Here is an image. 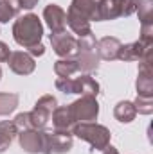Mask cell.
<instances>
[{"mask_svg":"<svg viewBox=\"0 0 153 154\" xmlns=\"http://www.w3.org/2000/svg\"><path fill=\"white\" fill-rule=\"evenodd\" d=\"M137 9V0H105L101 5V20H115L130 16Z\"/></svg>","mask_w":153,"mask_h":154,"instance_id":"obj_8","label":"cell"},{"mask_svg":"<svg viewBox=\"0 0 153 154\" xmlns=\"http://www.w3.org/2000/svg\"><path fill=\"white\" fill-rule=\"evenodd\" d=\"M141 23H153V0H137V9Z\"/></svg>","mask_w":153,"mask_h":154,"instance_id":"obj_24","label":"cell"},{"mask_svg":"<svg viewBox=\"0 0 153 154\" xmlns=\"http://www.w3.org/2000/svg\"><path fill=\"white\" fill-rule=\"evenodd\" d=\"M133 106H135V111H139L142 115H151L153 113V97H141V95H137Z\"/></svg>","mask_w":153,"mask_h":154,"instance_id":"obj_25","label":"cell"},{"mask_svg":"<svg viewBox=\"0 0 153 154\" xmlns=\"http://www.w3.org/2000/svg\"><path fill=\"white\" fill-rule=\"evenodd\" d=\"M96 36L90 32V34H85V36H79L77 39V50L79 52H90V50H96Z\"/></svg>","mask_w":153,"mask_h":154,"instance_id":"obj_26","label":"cell"},{"mask_svg":"<svg viewBox=\"0 0 153 154\" xmlns=\"http://www.w3.org/2000/svg\"><path fill=\"white\" fill-rule=\"evenodd\" d=\"M43 20L52 32H61L67 29V13L56 4H49L43 9Z\"/></svg>","mask_w":153,"mask_h":154,"instance_id":"obj_11","label":"cell"},{"mask_svg":"<svg viewBox=\"0 0 153 154\" xmlns=\"http://www.w3.org/2000/svg\"><path fill=\"white\" fill-rule=\"evenodd\" d=\"M70 133L76 134L77 138L88 142L94 149H99V151H103L110 143V136H112L105 125L94 124V122H77V124H74Z\"/></svg>","mask_w":153,"mask_h":154,"instance_id":"obj_2","label":"cell"},{"mask_svg":"<svg viewBox=\"0 0 153 154\" xmlns=\"http://www.w3.org/2000/svg\"><path fill=\"white\" fill-rule=\"evenodd\" d=\"M69 111L74 122H92L99 115V104L96 100V97L90 95H81V99L74 100L69 106Z\"/></svg>","mask_w":153,"mask_h":154,"instance_id":"obj_4","label":"cell"},{"mask_svg":"<svg viewBox=\"0 0 153 154\" xmlns=\"http://www.w3.org/2000/svg\"><path fill=\"white\" fill-rule=\"evenodd\" d=\"M135 115H137L135 106H133V102H130V100H121L114 109V116L119 122H122V124H130V122L135 118Z\"/></svg>","mask_w":153,"mask_h":154,"instance_id":"obj_20","label":"cell"},{"mask_svg":"<svg viewBox=\"0 0 153 154\" xmlns=\"http://www.w3.org/2000/svg\"><path fill=\"white\" fill-rule=\"evenodd\" d=\"M18 140H20V147H22L25 152H29V154L41 152L43 131H38V129H25V131H20Z\"/></svg>","mask_w":153,"mask_h":154,"instance_id":"obj_12","label":"cell"},{"mask_svg":"<svg viewBox=\"0 0 153 154\" xmlns=\"http://www.w3.org/2000/svg\"><path fill=\"white\" fill-rule=\"evenodd\" d=\"M105 0H72L70 7L81 13L88 22H101V5Z\"/></svg>","mask_w":153,"mask_h":154,"instance_id":"obj_13","label":"cell"},{"mask_svg":"<svg viewBox=\"0 0 153 154\" xmlns=\"http://www.w3.org/2000/svg\"><path fill=\"white\" fill-rule=\"evenodd\" d=\"M67 25L76 32L77 36H85V34H90V32H92L90 22H88L81 13H77L74 7H69V13H67Z\"/></svg>","mask_w":153,"mask_h":154,"instance_id":"obj_16","label":"cell"},{"mask_svg":"<svg viewBox=\"0 0 153 154\" xmlns=\"http://www.w3.org/2000/svg\"><path fill=\"white\" fill-rule=\"evenodd\" d=\"M72 93H79V95H90V97H97L99 93V84L96 79L83 74L77 79H72Z\"/></svg>","mask_w":153,"mask_h":154,"instance_id":"obj_15","label":"cell"},{"mask_svg":"<svg viewBox=\"0 0 153 154\" xmlns=\"http://www.w3.org/2000/svg\"><path fill=\"white\" fill-rule=\"evenodd\" d=\"M20 0H0V23H7L20 13Z\"/></svg>","mask_w":153,"mask_h":154,"instance_id":"obj_21","label":"cell"},{"mask_svg":"<svg viewBox=\"0 0 153 154\" xmlns=\"http://www.w3.org/2000/svg\"><path fill=\"white\" fill-rule=\"evenodd\" d=\"M50 45L61 59H74L79 52L77 50V39L72 34H69L67 31L52 32L50 34Z\"/></svg>","mask_w":153,"mask_h":154,"instance_id":"obj_6","label":"cell"},{"mask_svg":"<svg viewBox=\"0 0 153 154\" xmlns=\"http://www.w3.org/2000/svg\"><path fill=\"white\" fill-rule=\"evenodd\" d=\"M153 54V43H146L142 39L121 45L117 52V59L121 61H141V59H151Z\"/></svg>","mask_w":153,"mask_h":154,"instance_id":"obj_7","label":"cell"},{"mask_svg":"<svg viewBox=\"0 0 153 154\" xmlns=\"http://www.w3.org/2000/svg\"><path fill=\"white\" fill-rule=\"evenodd\" d=\"M18 95L16 93H0V116L13 113L18 106Z\"/></svg>","mask_w":153,"mask_h":154,"instance_id":"obj_23","label":"cell"},{"mask_svg":"<svg viewBox=\"0 0 153 154\" xmlns=\"http://www.w3.org/2000/svg\"><path fill=\"white\" fill-rule=\"evenodd\" d=\"M74 59H76V63H77L79 72L88 74V75L92 72H96L97 66H99V56L94 50H90V52H77V56Z\"/></svg>","mask_w":153,"mask_h":154,"instance_id":"obj_18","label":"cell"},{"mask_svg":"<svg viewBox=\"0 0 153 154\" xmlns=\"http://www.w3.org/2000/svg\"><path fill=\"white\" fill-rule=\"evenodd\" d=\"M27 50H29V54H31V56H43V54H45V47H43L41 43H38V45H33V47H29Z\"/></svg>","mask_w":153,"mask_h":154,"instance_id":"obj_29","label":"cell"},{"mask_svg":"<svg viewBox=\"0 0 153 154\" xmlns=\"http://www.w3.org/2000/svg\"><path fill=\"white\" fill-rule=\"evenodd\" d=\"M52 125H54V131H65V133H70L72 127H74V120L70 116L69 111V106H61V108H56L52 111Z\"/></svg>","mask_w":153,"mask_h":154,"instance_id":"obj_17","label":"cell"},{"mask_svg":"<svg viewBox=\"0 0 153 154\" xmlns=\"http://www.w3.org/2000/svg\"><path fill=\"white\" fill-rule=\"evenodd\" d=\"M58 108V100L56 97L52 95H43L36 102L34 109L29 111V120H31V127L33 129H38V131H43L50 120V115L52 111Z\"/></svg>","mask_w":153,"mask_h":154,"instance_id":"obj_3","label":"cell"},{"mask_svg":"<svg viewBox=\"0 0 153 154\" xmlns=\"http://www.w3.org/2000/svg\"><path fill=\"white\" fill-rule=\"evenodd\" d=\"M13 124L16 125L18 131H25V129H33L31 127V120H29V113H20L13 120Z\"/></svg>","mask_w":153,"mask_h":154,"instance_id":"obj_27","label":"cell"},{"mask_svg":"<svg viewBox=\"0 0 153 154\" xmlns=\"http://www.w3.org/2000/svg\"><path fill=\"white\" fill-rule=\"evenodd\" d=\"M54 72L58 77H72L76 72H79L76 59H60L54 63Z\"/></svg>","mask_w":153,"mask_h":154,"instance_id":"obj_22","label":"cell"},{"mask_svg":"<svg viewBox=\"0 0 153 154\" xmlns=\"http://www.w3.org/2000/svg\"><path fill=\"white\" fill-rule=\"evenodd\" d=\"M97 56L99 59H105V61H114L117 59V52L121 48V41L117 38L112 36H105L97 41Z\"/></svg>","mask_w":153,"mask_h":154,"instance_id":"obj_14","label":"cell"},{"mask_svg":"<svg viewBox=\"0 0 153 154\" xmlns=\"http://www.w3.org/2000/svg\"><path fill=\"white\" fill-rule=\"evenodd\" d=\"M7 65H9V68H11L15 74H18V75H29V74H33L34 68H36V63H34L33 56L27 54V52H24V50L11 52V56H9V59H7Z\"/></svg>","mask_w":153,"mask_h":154,"instance_id":"obj_9","label":"cell"},{"mask_svg":"<svg viewBox=\"0 0 153 154\" xmlns=\"http://www.w3.org/2000/svg\"><path fill=\"white\" fill-rule=\"evenodd\" d=\"M9 56H11V50H9V47H7L4 41H0V63L7 61V59H9Z\"/></svg>","mask_w":153,"mask_h":154,"instance_id":"obj_28","label":"cell"},{"mask_svg":"<svg viewBox=\"0 0 153 154\" xmlns=\"http://www.w3.org/2000/svg\"><path fill=\"white\" fill-rule=\"evenodd\" d=\"M139 63H141V66H139V77H137V95L153 97L151 59H141Z\"/></svg>","mask_w":153,"mask_h":154,"instance_id":"obj_10","label":"cell"},{"mask_svg":"<svg viewBox=\"0 0 153 154\" xmlns=\"http://www.w3.org/2000/svg\"><path fill=\"white\" fill-rule=\"evenodd\" d=\"M0 77H2V70H0Z\"/></svg>","mask_w":153,"mask_h":154,"instance_id":"obj_30","label":"cell"},{"mask_svg":"<svg viewBox=\"0 0 153 154\" xmlns=\"http://www.w3.org/2000/svg\"><path fill=\"white\" fill-rule=\"evenodd\" d=\"M16 133H18V129H16V125H15L11 120L0 122V152H4V151L13 143Z\"/></svg>","mask_w":153,"mask_h":154,"instance_id":"obj_19","label":"cell"},{"mask_svg":"<svg viewBox=\"0 0 153 154\" xmlns=\"http://www.w3.org/2000/svg\"><path fill=\"white\" fill-rule=\"evenodd\" d=\"M72 147V133L65 131H52L45 133L43 131V145L41 152L43 154H65Z\"/></svg>","mask_w":153,"mask_h":154,"instance_id":"obj_5","label":"cell"},{"mask_svg":"<svg viewBox=\"0 0 153 154\" xmlns=\"http://www.w3.org/2000/svg\"><path fill=\"white\" fill-rule=\"evenodd\" d=\"M41 36H43V25H41L40 18L33 13L20 16L13 25V38L24 48L38 45Z\"/></svg>","mask_w":153,"mask_h":154,"instance_id":"obj_1","label":"cell"}]
</instances>
